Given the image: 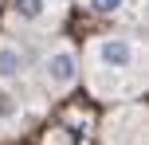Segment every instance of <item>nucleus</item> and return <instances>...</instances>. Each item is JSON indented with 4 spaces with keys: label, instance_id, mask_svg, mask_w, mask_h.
I'll return each instance as SVG.
<instances>
[{
    "label": "nucleus",
    "instance_id": "obj_2",
    "mask_svg": "<svg viewBox=\"0 0 149 145\" xmlns=\"http://www.w3.org/2000/svg\"><path fill=\"white\" fill-rule=\"evenodd\" d=\"M39 78H43L47 94H63V90H71V86L79 83V51H74V47H67V43L51 47V51L39 59Z\"/></svg>",
    "mask_w": 149,
    "mask_h": 145
},
{
    "label": "nucleus",
    "instance_id": "obj_4",
    "mask_svg": "<svg viewBox=\"0 0 149 145\" xmlns=\"http://www.w3.org/2000/svg\"><path fill=\"white\" fill-rule=\"evenodd\" d=\"M12 12L20 24H28L31 31H43L47 24L59 16V0H12Z\"/></svg>",
    "mask_w": 149,
    "mask_h": 145
},
{
    "label": "nucleus",
    "instance_id": "obj_5",
    "mask_svg": "<svg viewBox=\"0 0 149 145\" xmlns=\"http://www.w3.org/2000/svg\"><path fill=\"white\" fill-rule=\"evenodd\" d=\"M86 8L98 12V16H122L130 8V0H86Z\"/></svg>",
    "mask_w": 149,
    "mask_h": 145
},
{
    "label": "nucleus",
    "instance_id": "obj_3",
    "mask_svg": "<svg viewBox=\"0 0 149 145\" xmlns=\"http://www.w3.org/2000/svg\"><path fill=\"white\" fill-rule=\"evenodd\" d=\"M28 78V51L12 39H0V86H16Z\"/></svg>",
    "mask_w": 149,
    "mask_h": 145
},
{
    "label": "nucleus",
    "instance_id": "obj_1",
    "mask_svg": "<svg viewBox=\"0 0 149 145\" xmlns=\"http://www.w3.org/2000/svg\"><path fill=\"white\" fill-rule=\"evenodd\" d=\"M90 59L98 71H114V75H134L141 67V43L134 35H102L90 43Z\"/></svg>",
    "mask_w": 149,
    "mask_h": 145
}]
</instances>
